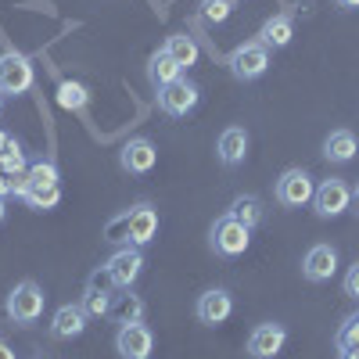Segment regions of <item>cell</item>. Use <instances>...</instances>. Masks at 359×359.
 <instances>
[{"label":"cell","instance_id":"d4e9b609","mask_svg":"<svg viewBox=\"0 0 359 359\" xmlns=\"http://www.w3.org/2000/svg\"><path fill=\"white\" fill-rule=\"evenodd\" d=\"M25 176H29V187H57V165L47 158L33 162L25 169Z\"/></svg>","mask_w":359,"mask_h":359},{"label":"cell","instance_id":"f1b7e54d","mask_svg":"<svg viewBox=\"0 0 359 359\" xmlns=\"http://www.w3.org/2000/svg\"><path fill=\"white\" fill-rule=\"evenodd\" d=\"M355 345H359V313L348 316V320L341 323V331H338V352H348V348H355Z\"/></svg>","mask_w":359,"mask_h":359},{"label":"cell","instance_id":"9a60e30c","mask_svg":"<svg viewBox=\"0 0 359 359\" xmlns=\"http://www.w3.org/2000/svg\"><path fill=\"white\" fill-rule=\"evenodd\" d=\"M126 223H130V245L140 248L147 241H155V233H158V212L147 201L133 205L130 212H126Z\"/></svg>","mask_w":359,"mask_h":359},{"label":"cell","instance_id":"d6a6232c","mask_svg":"<svg viewBox=\"0 0 359 359\" xmlns=\"http://www.w3.org/2000/svg\"><path fill=\"white\" fill-rule=\"evenodd\" d=\"M11 194V176H0V198Z\"/></svg>","mask_w":359,"mask_h":359},{"label":"cell","instance_id":"1f68e13d","mask_svg":"<svg viewBox=\"0 0 359 359\" xmlns=\"http://www.w3.org/2000/svg\"><path fill=\"white\" fill-rule=\"evenodd\" d=\"M0 359H15V348H11L4 338H0Z\"/></svg>","mask_w":359,"mask_h":359},{"label":"cell","instance_id":"4316f807","mask_svg":"<svg viewBox=\"0 0 359 359\" xmlns=\"http://www.w3.org/2000/svg\"><path fill=\"white\" fill-rule=\"evenodd\" d=\"M111 313L123 323H133V320H144V302L137 294H118V302L111 306Z\"/></svg>","mask_w":359,"mask_h":359},{"label":"cell","instance_id":"f35d334b","mask_svg":"<svg viewBox=\"0 0 359 359\" xmlns=\"http://www.w3.org/2000/svg\"><path fill=\"white\" fill-rule=\"evenodd\" d=\"M0 104H4V94H0Z\"/></svg>","mask_w":359,"mask_h":359},{"label":"cell","instance_id":"8fae6325","mask_svg":"<svg viewBox=\"0 0 359 359\" xmlns=\"http://www.w3.org/2000/svg\"><path fill=\"white\" fill-rule=\"evenodd\" d=\"M284 341H287L284 323H259L248 334V355L252 359H273V355H280Z\"/></svg>","mask_w":359,"mask_h":359},{"label":"cell","instance_id":"603a6c76","mask_svg":"<svg viewBox=\"0 0 359 359\" xmlns=\"http://www.w3.org/2000/svg\"><path fill=\"white\" fill-rule=\"evenodd\" d=\"M0 169H4V176H18V172L29 169L25 151H22V144H18L15 137H8V144L0 147Z\"/></svg>","mask_w":359,"mask_h":359},{"label":"cell","instance_id":"4fadbf2b","mask_svg":"<svg viewBox=\"0 0 359 359\" xmlns=\"http://www.w3.org/2000/svg\"><path fill=\"white\" fill-rule=\"evenodd\" d=\"M194 313H198V320H201L205 327H219V323H226L230 313H233V298H230V291L212 287V291H205V294L198 298Z\"/></svg>","mask_w":359,"mask_h":359},{"label":"cell","instance_id":"ffe728a7","mask_svg":"<svg viewBox=\"0 0 359 359\" xmlns=\"http://www.w3.org/2000/svg\"><path fill=\"white\" fill-rule=\"evenodd\" d=\"M147 79L155 83V90H162V86H169V83H176V79H184V69H180L165 50H158L151 62H147Z\"/></svg>","mask_w":359,"mask_h":359},{"label":"cell","instance_id":"484cf974","mask_svg":"<svg viewBox=\"0 0 359 359\" xmlns=\"http://www.w3.org/2000/svg\"><path fill=\"white\" fill-rule=\"evenodd\" d=\"M57 104L62 108H83L86 104V86H79L72 79H62L57 83Z\"/></svg>","mask_w":359,"mask_h":359},{"label":"cell","instance_id":"30bf717a","mask_svg":"<svg viewBox=\"0 0 359 359\" xmlns=\"http://www.w3.org/2000/svg\"><path fill=\"white\" fill-rule=\"evenodd\" d=\"M158 162V151H155V144L147 140V137H133L123 144V151H118V165H123L130 176H144V172H151Z\"/></svg>","mask_w":359,"mask_h":359},{"label":"cell","instance_id":"ac0fdd59","mask_svg":"<svg viewBox=\"0 0 359 359\" xmlns=\"http://www.w3.org/2000/svg\"><path fill=\"white\" fill-rule=\"evenodd\" d=\"M355 151H359V140H355L352 130H334V133H327V140H323V158L327 162L345 165V162L355 158Z\"/></svg>","mask_w":359,"mask_h":359},{"label":"cell","instance_id":"4dcf8cb0","mask_svg":"<svg viewBox=\"0 0 359 359\" xmlns=\"http://www.w3.org/2000/svg\"><path fill=\"white\" fill-rule=\"evenodd\" d=\"M345 294H348V298H359V262L345 273Z\"/></svg>","mask_w":359,"mask_h":359},{"label":"cell","instance_id":"7402d4cb","mask_svg":"<svg viewBox=\"0 0 359 359\" xmlns=\"http://www.w3.org/2000/svg\"><path fill=\"white\" fill-rule=\"evenodd\" d=\"M230 216L233 219H241L248 230L262 219V201L255 198V194H241V198H233V205H230Z\"/></svg>","mask_w":359,"mask_h":359},{"label":"cell","instance_id":"e0dca14e","mask_svg":"<svg viewBox=\"0 0 359 359\" xmlns=\"http://www.w3.org/2000/svg\"><path fill=\"white\" fill-rule=\"evenodd\" d=\"M216 155H219L223 165H241L245 155H248V130H241V126H226V130L219 133Z\"/></svg>","mask_w":359,"mask_h":359},{"label":"cell","instance_id":"7c38bea8","mask_svg":"<svg viewBox=\"0 0 359 359\" xmlns=\"http://www.w3.org/2000/svg\"><path fill=\"white\" fill-rule=\"evenodd\" d=\"M338 273V252L331 245H313L302 259V277L309 284H323Z\"/></svg>","mask_w":359,"mask_h":359},{"label":"cell","instance_id":"5b68a950","mask_svg":"<svg viewBox=\"0 0 359 359\" xmlns=\"http://www.w3.org/2000/svg\"><path fill=\"white\" fill-rule=\"evenodd\" d=\"M313 194H316V184H313V176H309L306 169H287V172H280L277 187H273V198H277L284 208H302V205L313 201Z\"/></svg>","mask_w":359,"mask_h":359},{"label":"cell","instance_id":"83f0119b","mask_svg":"<svg viewBox=\"0 0 359 359\" xmlns=\"http://www.w3.org/2000/svg\"><path fill=\"white\" fill-rule=\"evenodd\" d=\"M205 22H226L233 15V0H201Z\"/></svg>","mask_w":359,"mask_h":359},{"label":"cell","instance_id":"277c9868","mask_svg":"<svg viewBox=\"0 0 359 359\" xmlns=\"http://www.w3.org/2000/svg\"><path fill=\"white\" fill-rule=\"evenodd\" d=\"M226 65H230L233 79L252 83V79H259V76L269 69V47H266L262 40H248V43H241V47L230 54Z\"/></svg>","mask_w":359,"mask_h":359},{"label":"cell","instance_id":"52a82bcc","mask_svg":"<svg viewBox=\"0 0 359 359\" xmlns=\"http://www.w3.org/2000/svg\"><path fill=\"white\" fill-rule=\"evenodd\" d=\"M348 205H352V187L345 184L341 176L323 180V184L316 187V194H313V208H316V216H320V219H334V216H341Z\"/></svg>","mask_w":359,"mask_h":359},{"label":"cell","instance_id":"5bb4252c","mask_svg":"<svg viewBox=\"0 0 359 359\" xmlns=\"http://www.w3.org/2000/svg\"><path fill=\"white\" fill-rule=\"evenodd\" d=\"M86 323H90V316H86V309L79 306V302H69V306H62L54 316H50V338H57V341H69V338H79L83 331H86Z\"/></svg>","mask_w":359,"mask_h":359},{"label":"cell","instance_id":"44dd1931","mask_svg":"<svg viewBox=\"0 0 359 359\" xmlns=\"http://www.w3.org/2000/svg\"><path fill=\"white\" fill-rule=\"evenodd\" d=\"M172 62L180 65V69H191V65H198V43L187 36V33H172L169 40H165V47H162Z\"/></svg>","mask_w":359,"mask_h":359},{"label":"cell","instance_id":"d6986e66","mask_svg":"<svg viewBox=\"0 0 359 359\" xmlns=\"http://www.w3.org/2000/svg\"><path fill=\"white\" fill-rule=\"evenodd\" d=\"M291 36H294L291 15H273V18H266L262 29H259V40H262L266 47H273V50H277V47H287Z\"/></svg>","mask_w":359,"mask_h":359},{"label":"cell","instance_id":"2e32d148","mask_svg":"<svg viewBox=\"0 0 359 359\" xmlns=\"http://www.w3.org/2000/svg\"><path fill=\"white\" fill-rule=\"evenodd\" d=\"M108 284H111L108 273H94V277H90V284H86V291H83V298H79V306L86 309L90 320H97V316H108V313H111Z\"/></svg>","mask_w":359,"mask_h":359},{"label":"cell","instance_id":"d590c367","mask_svg":"<svg viewBox=\"0 0 359 359\" xmlns=\"http://www.w3.org/2000/svg\"><path fill=\"white\" fill-rule=\"evenodd\" d=\"M352 205H355V212H359V187L352 191Z\"/></svg>","mask_w":359,"mask_h":359},{"label":"cell","instance_id":"9c48e42d","mask_svg":"<svg viewBox=\"0 0 359 359\" xmlns=\"http://www.w3.org/2000/svg\"><path fill=\"white\" fill-rule=\"evenodd\" d=\"M140 269H144V255H140V248H118L111 259H108V266H104V273H108V280H111V287H133V280L140 277Z\"/></svg>","mask_w":359,"mask_h":359},{"label":"cell","instance_id":"8992f818","mask_svg":"<svg viewBox=\"0 0 359 359\" xmlns=\"http://www.w3.org/2000/svg\"><path fill=\"white\" fill-rule=\"evenodd\" d=\"M115 348L123 359H151L155 352V334L151 327H147L144 320H133V323H123L115 334Z\"/></svg>","mask_w":359,"mask_h":359},{"label":"cell","instance_id":"7a4b0ae2","mask_svg":"<svg viewBox=\"0 0 359 359\" xmlns=\"http://www.w3.org/2000/svg\"><path fill=\"white\" fill-rule=\"evenodd\" d=\"M43 306H47V294H43V287L36 284V280H22V284H15V291L8 294V316H11V323H36L40 316H43Z\"/></svg>","mask_w":359,"mask_h":359},{"label":"cell","instance_id":"6da1fadb","mask_svg":"<svg viewBox=\"0 0 359 359\" xmlns=\"http://www.w3.org/2000/svg\"><path fill=\"white\" fill-rule=\"evenodd\" d=\"M208 241H212V252L223 255V259H237V255H245L248 245H252V230L241 223V219H233L230 212L219 216L212 223V233H208Z\"/></svg>","mask_w":359,"mask_h":359},{"label":"cell","instance_id":"f546056e","mask_svg":"<svg viewBox=\"0 0 359 359\" xmlns=\"http://www.w3.org/2000/svg\"><path fill=\"white\" fill-rule=\"evenodd\" d=\"M108 241H111V245L130 241V223H126V212L118 216V219H111V223H108Z\"/></svg>","mask_w":359,"mask_h":359},{"label":"cell","instance_id":"8d00e7d4","mask_svg":"<svg viewBox=\"0 0 359 359\" xmlns=\"http://www.w3.org/2000/svg\"><path fill=\"white\" fill-rule=\"evenodd\" d=\"M4 216H8V208H4V198H0V223H4Z\"/></svg>","mask_w":359,"mask_h":359},{"label":"cell","instance_id":"cb8c5ba5","mask_svg":"<svg viewBox=\"0 0 359 359\" xmlns=\"http://www.w3.org/2000/svg\"><path fill=\"white\" fill-rule=\"evenodd\" d=\"M22 201L29 208H36V212H50V208L62 201V187H29Z\"/></svg>","mask_w":359,"mask_h":359},{"label":"cell","instance_id":"3957f363","mask_svg":"<svg viewBox=\"0 0 359 359\" xmlns=\"http://www.w3.org/2000/svg\"><path fill=\"white\" fill-rule=\"evenodd\" d=\"M36 72L33 62L22 54V50H4L0 54V94L4 97H22L29 86H33Z\"/></svg>","mask_w":359,"mask_h":359},{"label":"cell","instance_id":"e575fe53","mask_svg":"<svg viewBox=\"0 0 359 359\" xmlns=\"http://www.w3.org/2000/svg\"><path fill=\"white\" fill-rule=\"evenodd\" d=\"M341 359H359V345H355V348H348V352H341Z\"/></svg>","mask_w":359,"mask_h":359},{"label":"cell","instance_id":"836d02e7","mask_svg":"<svg viewBox=\"0 0 359 359\" xmlns=\"http://www.w3.org/2000/svg\"><path fill=\"white\" fill-rule=\"evenodd\" d=\"M338 8H359V0H334Z\"/></svg>","mask_w":359,"mask_h":359},{"label":"cell","instance_id":"ba28073f","mask_svg":"<svg viewBox=\"0 0 359 359\" xmlns=\"http://www.w3.org/2000/svg\"><path fill=\"white\" fill-rule=\"evenodd\" d=\"M198 86L191 83V79H176V83H169V86H162L158 90V108L165 111V115H187V111H194L198 108Z\"/></svg>","mask_w":359,"mask_h":359},{"label":"cell","instance_id":"74e56055","mask_svg":"<svg viewBox=\"0 0 359 359\" xmlns=\"http://www.w3.org/2000/svg\"><path fill=\"white\" fill-rule=\"evenodd\" d=\"M8 144V133H0V147H4Z\"/></svg>","mask_w":359,"mask_h":359}]
</instances>
